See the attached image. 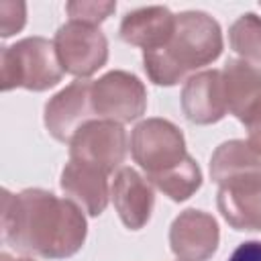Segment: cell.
I'll list each match as a JSON object with an SVG mask.
<instances>
[{"label":"cell","mask_w":261,"mask_h":261,"mask_svg":"<svg viewBox=\"0 0 261 261\" xmlns=\"http://www.w3.org/2000/svg\"><path fill=\"white\" fill-rule=\"evenodd\" d=\"M0 226L6 245L43 259L75 255L88 232L77 204L41 188H29L20 194L4 190Z\"/></svg>","instance_id":"obj_1"},{"label":"cell","mask_w":261,"mask_h":261,"mask_svg":"<svg viewBox=\"0 0 261 261\" xmlns=\"http://www.w3.org/2000/svg\"><path fill=\"white\" fill-rule=\"evenodd\" d=\"M222 33L218 22L202 10L175 14V29L163 47L143 51V65L157 86H175L188 73L218 59Z\"/></svg>","instance_id":"obj_2"},{"label":"cell","mask_w":261,"mask_h":261,"mask_svg":"<svg viewBox=\"0 0 261 261\" xmlns=\"http://www.w3.org/2000/svg\"><path fill=\"white\" fill-rule=\"evenodd\" d=\"M63 77V67L57 59L53 41L43 37H27L0 55V88L8 92L12 88H24L43 92L57 86Z\"/></svg>","instance_id":"obj_3"},{"label":"cell","mask_w":261,"mask_h":261,"mask_svg":"<svg viewBox=\"0 0 261 261\" xmlns=\"http://www.w3.org/2000/svg\"><path fill=\"white\" fill-rule=\"evenodd\" d=\"M133 159L145 169L147 177L157 175L188 157L181 130L165 118H147L130 135Z\"/></svg>","instance_id":"obj_4"},{"label":"cell","mask_w":261,"mask_h":261,"mask_svg":"<svg viewBox=\"0 0 261 261\" xmlns=\"http://www.w3.org/2000/svg\"><path fill=\"white\" fill-rule=\"evenodd\" d=\"M57 59L63 71L88 77L104 67L108 59V41L98 27L69 20L61 24L53 39Z\"/></svg>","instance_id":"obj_5"},{"label":"cell","mask_w":261,"mask_h":261,"mask_svg":"<svg viewBox=\"0 0 261 261\" xmlns=\"http://www.w3.org/2000/svg\"><path fill=\"white\" fill-rule=\"evenodd\" d=\"M92 102L98 120L122 124L137 120L147 110V90L137 75L114 69L92 82Z\"/></svg>","instance_id":"obj_6"},{"label":"cell","mask_w":261,"mask_h":261,"mask_svg":"<svg viewBox=\"0 0 261 261\" xmlns=\"http://www.w3.org/2000/svg\"><path fill=\"white\" fill-rule=\"evenodd\" d=\"M126 155V133L112 120H92L69 141V159L88 163L106 175L112 173Z\"/></svg>","instance_id":"obj_7"},{"label":"cell","mask_w":261,"mask_h":261,"mask_svg":"<svg viewBox=\"0 0 261 261\" xmlns=\"http://www.w3.org/2000/svg\"><path fill=\"white\" fill-rule=\"evenodd\" d=\"M98 120L94 102H92V82L75 80L59 94H55L45 106V126L55 141L67 143L75 137V133Z\"/></svg>","instance_id":"obj_8"},{"label":"cell","mask_w":261,"mask_h":261,"mask_svg":"<svg viewBox=\"0 0 261 261\" xmlns=\"http://www.w3.org/2000/svg\"><path fill=\"white\" fill-rule=\"evenodd\" d=\"M210 175L220 188L261 190V153L247 141H226L210 157Z\"/></svg>","instance_id":"obj_9"},{"label":"cell","mask_w":261,"mask_h":261,"mask_svg":"<svg viewBox=\"0 0 261 261\" xmlns=\"http://www.w3.org/2000/svg\"><path fill=\"white\" fill-rule=\"evenodd\" d=\"M220 243V230L212 214L204 210H184L169 228V245L181 261H206Z\"/></svg>","instance_id":"obj_10"},{"label":"cell","mask_w":261,"mask_h":261,"mask_svg":"<svg viewBox=\"0 0 261 261\" xmlns=\"http://www.w3.org/2000/svg\"><path fill=\"white\" fill-rule=\"evenodd\" d=\"M181 110L194 124H212L224 118L228 108L224 98L222 71L206 69L188 77L181 90Z\"/></svg>","instance_id":"obj_11"},{"label":"cell","mask_w":261,"mask_h":261,"mask_svg":"<svg viewBox=\"0 0 261 261\" xmlns=\"http://www.w3.org/2000/svg\"><path fill=\"white\" fill-rule=\"evenodd\" d=\"M110 196L126 228L139 230L149 222L155 204L153 188L133 167H120L116 171L110 188Z\"/></svg>","instance_id":"obj_12"},{"label":"cell","mask_w":261,"mask_h":261,"mask_svg":"<svg viewBox=\"0 0 261 261\" xmlns=\"http://www.w3.org/2000/svg\"><path fill=\"white\" fill-rule=\"evenodd\" d=\"M61 190L90 216H100L110 196L106 173L75 159H69L61 171Z\"/></svg>","instance_id":"obj_13"},{"label":"cell","mask_w":261,"mask_h":261,"mask_svg":"<svg viewBox=\"0 0 261 261\" xmlns=\"http://www.w3.org/2000/svg\"><path fill=\"white\" fill-rule=\"evenodd\" d=\"M175 29V14L165 6H145L124 14L120 22V39L145 51L163 47Z\"/></svg>","instance_id":"obj_14"},{"label":"cell","mask_w":261,"mask_h":261,"mask_svg":"<svg viewBox=\"0 0 261 261\" xmlns=\"http://www.w3.org/2000/svg\"><path fill=\"white\" fill-rule=\"evenodd\" d=\"M222 71L226 108L239 120L261 98V65L245 59H228Z\"/></svg>","instance_id":"obj_15"},{"label":"cell","mask_w":261,"mask_h":261,"mask_svg":"<svg viewBox=\"0 0 261 261\" xmlns=\"http://www.w3.org/2000/svg\"><path fill=\"white\" fill-rule=\"evenodd\" d=\"M216 204L234 230H261V190L220 188Z\"/></svg>","instance_id":"obj_16"},{"label":"cell","mask_w":261,"mask_h":261,"mask_svg":"<svg viewBox=\"0 0 261 261\" xmlns=\"http://www.w3.org/2000/svg\"><path fill=\"white\" fill-rule=\"evenodd\" d=\"M157 190H161L165 196H169L173 202H184L188 200L200 186H202V173L198 163L188 155L181 163L147 177Z\"/></svg>","instance_id":"obj_17"},{"label":"cell","mask_w":261,"mask_h":261,"mask_svg":"<svg viewBox=\"0 0 261 261\" xmlns=\"http://www.w3.org/2000/svg\"><path fill=\"white\" fill-rule=\"evenodd\" d=\"M230 47L251 63H261V16L247 12L239 16L228 31Z\"/></svg>","instance_id":"obj_18"},{"label":"cell","mask_w":261,"mask_h":261,"mask_svg":"<svg viewBox=\"0 0 261 261\" xmlns=\"http://www.w3.org/2000/svg\"><path fill=\"white\" fill-rule=\"evenodd\" d=\"M65 10L71 20L96 27L116 10V2H69Z\"/></svg>","instance_id":"obj_19"},{"label":"cell","mask_w":261,"mask_h":261,"mask_svg":"<svg viewBox=\"0 0 261 261\" xmlns=\"http://www.w3.org/2000/svg\"><path fill=\"white\" fill-rule=\"evenodd\" d=\"M27 22V4L14 0L0 2V35L10 37L18 33Z\"/></svg>","instance_id":"obj_20"},{"label":"cell","mask_w":261,"mask_h":261,"mask_svg":"<svg viewBox=\"0 0 261 261\" xmlns=\"http://www.w3.org/2000/svg\"><path fill=\"white\" fill-rule=\"evenodd\" d=\"M241 122L247 128V143L261 153V98L245 112Z\"/></svg>","instance_id":"obj_21"},{"label":"cell","mask_w":261,"mask_h":261,"mask_svg":"<svg viewBox=\"0 0 261 261\" xmlns=\"http://www.w3.org/2000/svg\"><path fill=\"white\" fill-rule=\"evenodd\" d=\"M228 261H261V241H247L241 243Z\"/></svg>","instance_id":"obj_22"},{"label":"cell","mask_w":261,"mask_h":261,"mask_svg":"<svg viewBox=\"0 0 261 261\" xmlns=\"http://www.w3.org/2000/svg\"><path fill=\"white\" fill-rule=\"evenodd\" d=\"M0 261H35V259H29V257H20V259H12L10 255H6V253H2V257H0Z\"/></svg>","instance_id":"obj_23"}]
</instances>
